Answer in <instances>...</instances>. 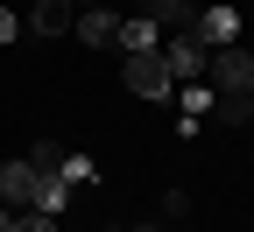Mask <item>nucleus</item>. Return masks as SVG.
<instances>
[{
	"instance_id": "1",
	"label": "nucleus",
	"mask_w": 254,
	"mask_h": 232,
	"mask_svg": "<svg viewBox=\"0 0 254 232\" xmlns=\"http://www.w3.org/2000/svg\"><path fill=\"white\" fill-rule=\"evenodd\" d=\"M170 85H177V71H170L163 49H134L127 56V92L134 98H170Z\"/></svg>"
},
{
	"instance_id": "2",
	"label": "nucleus",
	"mask_w": 254,
	"mask_h": 232,
	"mask_svg": "<svg viewBox=\"0 0 254 232\" xmlns=\"http://www.w3.org/2000/svg\"><path fill=\"white\" fill-rule=\"evenodd\" d=\"M205 78H212V92H240V98H247V92H254V56H247L240 43H226V49H212V71H205Z\"/></svg>"
},
{
	"instance_id": "3",
	"label": "nucleus",
	"mask_w": 254,
	"mask_h": 232,
	"mask_svg": "<svg viewBox=\"0 0 254 232\" xmlns=\"http://www.w3.org/2000/svg\"><path fill=\"white\" fill-rule=\"evenodd\" d=\"M36 190H43V169H36V162H7V169H0V204H7V211H28Z\"/></svg>"
},
{
	"instance_id": "4",
	"label": "nucleus",
	"mask_w": 254,
	"mask_h": 232,
	"mask_svg": "<svg viewBox=\"0 0 254 232\" xmlns=\"http://www.w3.org/2000/svg\"><path fill=\"white\" fill-rule=\"evenodd\" d=\"M163 56H170V71H177V78H205V71H212V49H205L198 36H190V28L163 43Z\"/></svg>"
},
{
	"instance_id": "5",
	"label": "nucleus",
	"mask_w": 254,
	"mask_h": 232,
	"mask_svg": "<svg viewBox=\"0 0 254 232\" xmlns=\"http://www.w3.org/2000/svg\"><path fill=\"white\" fill-rule=\"evenodd\" d=\"M190 36H198L205 49H226V43L240 36V14H233V7H205L198 21H190Z\"/></svg>"
},
{
	"instance_id": "6",
	"label": "nucleus",
	"mask_w": 254,
	"mask_h": 232,
	"mask_svg": "<svg viewBox=\"0 0 254 232\" xmlns=\"http://www.w3.org/2000/svg\"><path fill=\"white\" fill-rule=\"evenodd\" d=\"M78 43H85V49H113V43H120V14H113V7H85V14H78Z\"/></svg>"
},
{
	"instance_id": "7",
	"label": "nucleus",
	"mask_w": 254,
	"mask_h": 232,
	"mask_svg": "<svg viewBox=\"0 0 254 232\" xmlns=\"http://www.w3.org/2000/svg\"><path fill=\"white\" fill-rule=\"evenodd\" d=\"M120 56H134V49H163V28H155L148 14H120Z\"/></svg>"
},
{
	"instance_id": "8",
	"label": "nucleus",
	"mask_w": 254,
	"mask_h": 232,
	"mask_svg": "<svg viewBox=\"0 0 254 232\" xmlns=\"http://www.w3.org/2000/svg\"><path fill=\"white\" fill-rule=\"evenodd\" d=\"M71 7H78V0H36L28 28H36V36H64V28H71Z\"/></svg>"
},
{
	"instance_id": "9",
	"label": "nucleus",
	"mask_w": 254,
	"mask_h": 232,
	"mask_svg": "<svg viewBox=\"0 0 254 232\" xmlns=\"http://www.w3.org/2000/svg\"><path fill=\"white\" fill-rule=\"evenodd\" d=\"M71 204V183H64L57 169H43V190H36V211H64Z\"/></svg>"
},
{
	"instance_id": "10",
	"label": "nucleus",
	"mask_w": 254,
	"mask_h": 232,
	"mask_svg": "<svg viewBox=\"0 0 254 232\" xmlns=\"http://www.w3.org/2000/svg\"><path fill=\"white\" fill-rule=\"evenodd\" d=\"M64 183H92V176H99V169H92V155H64V169H57Z\"/></svg>"
},
{
	"instance_id": "11",
	"label": "nucleus",
	"mask_w": 254,
	"mask_h": 232,
	"mask_svg": "<svg viewBox=\"0 0 254 232\" xmlns=\"http://www.w3.org/2000/svg\"><path fill=\"white\" fill-rule=\"evenodd\" d=\"M28 162H36V169H64V148H57V141H36V148H28Z\"/></svg>"
},
{
	"instance_id": "12",
	"label": "nucleus",
	"mask_w": 254,
	"mask_h": 232,
	"mask_svg": "<svg viewBox=\"0 0 254 232\" xmlns=\"http://www.w3.org/2000/svg\"><path fill=\"white\" fill-rule=\"evenodd\" d=\"M14 225H21V232H57V211H36V204H28Z\"/></svg>"
},
{
	"instance_id": "13",
	"label": "nucleus",
	"mask_w": 254,
	"mask_h": 232,
	"mask_svg": "<svg viewBox=\"0 0 254 232\" xmlns=\"http://www.w3.org/2000/svg\"><path fill=\"white\" fill-rule=\"evenodd\" d=\"M14 28H21V21H14V7L0 0V43H14Z\"/></svg>"
},
{
	"instance_id": "14",
	"label": "nucleus",
	"mask_w": 254,
	"mask_h": 232,
	"mask_svg": "<svg viewBox=\"0 0 254 232\" xmlns=\"http://www.w3.org/2000/svg\"><path fill=\"white\" fill-rule=\"evenodd\" d=\"M127 232H155V225H127Z\"/></svg>"
},
{
	"instance_id": "15",
	"label": "nucleus",
	"mask_w": 254,
	"mask_h": 232,
	"mask_svg": "<svg viewBox=\"0 0 254 232\" xmlns=\"http://www.w3.org/2000/svg\"><path fill=\"white\" fill-rule=\"evenodd\" d=\"M247 98H254V92H247Z\"/></svg>"
}]
</instances>
